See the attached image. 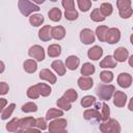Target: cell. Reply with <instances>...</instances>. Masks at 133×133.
Returning <instances> with one entry per match:
<instances>
[{
	"instance_id": "cell-1",
	"label": "cell",
	"mask_w": 133,
	"mask_h": 133,
	"mask_svg": "<svg viewBox=\"0 0 133 133\" xmlns=\"http://www.w3.org/2000/svg\"><path fill=\"white\" fill-rule=\"evenodd\" d=\"M19 9L25 17L29 16L32 11H38L39 7L37 5H34L29 0H19Z\"/></svg>"
},
{
	"instance_id": "cell-2",
	"label": "cell",
	"mask_w": 133,
	"mask_h": 133,
	"mask_svg": "<svg viewBox=\"0 0 133 133\" xmlns=\"http://www.w3.org/2000/svg\"><path fill=\"white\" fill-rule=\"evenodd\" d=\"M113 91H114V86L113 85L99 84V86L97 88V94L102 100H109L111 98Z\"/></svg>"
},
{
	"instance_id": "cell-3",
	"label": "cell",
	"mask_w": 133,
	"mask_h": 133,
	"mask_svg": "<svg viewBox=\"0 0 133 133\" xmlns=\"http://www.w3.org/2000/svg\"><path fill=\"white\" fill-rule=\"evenodd\" d=\"M131 1L130 0H117V6L119 8V15L122 18L127 19L131 16L132 9L130 7Z\"/></svg>"
},
{
	"instance_id": "cell-4",
	"label": "cell",
	"mask_w": 133,
	"mask_h": 133,
	"mask_svg": "<svg viewBox=\"0 0 133 133\" xmlns=\"http://www.w3.org/2000/svg\"><path fill=\"white\" fill-rule=\"evenodd\" d=\"M100 130L102 132H119L121 128L118 126V123L114 119H110L108 123L102 124L100 126Z\"/></svg>"
},
{
	"instance_id": "cell-5",
	"label": "cell",
	"mask_w": 133,
	"mask_h": 133,
	"mask_svg": "<svg viewBox=\"0 0 133 133\" xmlns=\"http://www.w3.org/2000/svg\"><path fill=\"white\" fill-rule=\"evenodd\" d=\"M29 55H30L31 57L35 58V59L38 60V61H42V60H44V58H45L44 49H43L41 46H37V45H35V46H33V47H31V48L29 49Z\"/></svg>"
},
{
	"instance_id": "cell-6",
	"label": "cell",
	"mask_w": 133,
	"mask_h": 133,
	"mask_svg": "<svg viewBox=\"0 0 133 133\" xmlns=\"http://www.w3.org/2000/svg\"><path fill=\"white\" fill-rule=\"evenodd\" d=\"M119 37H121V33L117 28L108 29V32L106 35V42H108L109 44H115L119 41Z\"/></svg>"
},
{
	"instance_id": "cell-7",
	"label": "cell",
	"mask_w": 133,
	"mask_h": 133,
	"mask_svg": "<svg viewBox=\"0 0 133 133\" xmlns=\"http://www.w3.org/2000/svg\"><path fill=\"white\" fill-rule=\"evenodd\" d=\"M80 37H81L82 43L85 45H88L95 42V35L90 29H83L80 33Z\"/></svg>"
},
{
	"instance_id": "cell-8",
	"label": "cell",
	"mask_w": 133,
	"mask_h": 133,
	"mask_svg": "<svg viewBox=\"0 0 133 133\" xmlns=\"http://www.w3.org/2000/svg\"><path fill=\"white\" fill-rule=\"evenodd\" d=\"M66 126V121L64 119H56L52 123H50L49 130L52 132H57V131H64V127Z\"/></svg>"
},
{
	"instance_id": "cell-9",
	"label": "cell",
	"mask_w": 133,
	"mask_h": 133,
	"mask_svg": "<svg viewBox=\"0 0 133 133\" xmlns=\"http://www.w3.org/2000/svg\"><path fill=\"white\" fill-rule=\"evenodd\" d=\"M117 82L122 87H129L132 83V77L127 73H122L117 78Z\"/></svg>"
},
{
	"instance_id": "cell-10",
	"label": "cell",
	"mask_w": 133,
	"mask_h": 133,
	"mask_svg": "<svg viewBox=\"0 0 133 133\" xmlns=\"http://www.w3.org/2000/svg\"><path fill=\"white\" fill-rule=\"evenodd\" d=\"M84 118L87 119V121L94 119V121L98 122V121H100L102 118V116H101L100 112L97 109H88V110H86L84 112Z\"/></svg>"
},
{
	"instance_id": "cell-11",
	"label": "cell",
	"mask_w": 133,
	"mask_h": 133,
	"mask_svg": "<svg viewBox=\"0 0 133 133\" xmlns=\"http://www.w3.org/2000/svg\"><path fill=\"white\" fill-rule=\"evenodd\" d=\"M78 85L81 89H89L91 86H92V79L89 78L88 76H85V77H81L78 79Z\"/></svg>"
},
{
	"instance_id": "cell-12",
	"label": "cell",
	"mask_w": 133,
	"mask_h": 133,
	"mask_svg": "<svg viewBox=\"0 0 133 133\" xmlns=\"http://www.w3.org/2000/svg\"><path fill=\"white\" fill-rule=\"evenodd\" d=\"M126 100H127L126 94H124V92H122V91H116L115 95H114L113 103H114V105L117 106V107H123V106H125Z\"/></svg>"
},
{
	"instance_id": "cell-13",
	"label": "cell",
	"mask_w": 133,
	"mask_h": 133,
	"mask_svg": "<svg viewBox=\"0 0 133 133\" xmlns=\"http://www.w3.org/2000/svg\"><path fill=\"white\" fill-rule=\"evenodd\" d=\"M88 57L90 58V59H92V60H98L101 56H102V54H103V50H102V48H100V47H98V46H95V47H92L91 49H89L88 50Z\"/></svg>"
},
{
	"instance_id": "cell-14",
	"label": "cell",
	"mask_w": 133,
	"mask_h": 133,
	"mask_svg": "<svg viewBox=\"0 0 133 133\" xmlns=\"http://www.w3.org/2000/svg\"><path fill=\"white\" fill-rule=\"evenodd\" d=\"M35 123H36V121H35L34 118H32V117H26V118L20 119V122H19V125H20V127H21V130H20V131L22 132V131L28 129V127H33V126H35Z\"/></svg>"
},
{
	"instance_id": "cell-15",
	"label": "cell",
	"mask_w": 133,
	"mask_h": 133,
	"mask_svg": "<svg viewBox=\"0 0 133 133\" xmlns=\"http://www.w3.org/2000/svg\"><path fill=\"white\" fill-rule=\"evenodd\" d=\"M114 57L116 61H125L128 57V50L125 48H118L114 51Z\"/></svg>"
},
{
	"instance_id": "cell-16",
	"label": "cell",
	"mask_w": 133,
	"mask_h": 133,
	"mask_svg": "<svg viewBox=\"0 0 133 133\" xmlns=\"http://www.w3.org/2000/svg\"><path fill=\"white\" fill-rule=\"evenodd\" d=\"M50 29H51V27H50L49 25H47V26H44V27L39 30L38 36H39V38H41L42 41L47 42V41H49V39L52 37V34H50Z\"/></svg>"
},
{
	"instance_id": "cell-17",
	"label": "cell",
	"mask_w": 133,
	"mask_h": 133,
	"mask_svg": "<svg viewBox=\"0 0 133 133\" xmlns=\"http://www.w3.org/2000/svg\"><path fill=\"white\" fill-rule=\"evenodd\" d=\"M52 37H54L55 39H61L64 37L65 35V31H64V28L61 27V26H56V27H53L52 28Z\"/></svg>"
},
{
	"instance_id": "cell-18",
	"label": "cell",
	"mask_w": 133,
	"mask_h": 133,
	"mask_svg": "<svg viewBox=\"0 0 133 133\" xmlns=\"http://www.w3.org/2000/svg\"><path fill=\"white\" fill-rule=\"evenodd\" d=\"M39 78L44 79V80H47L50 83H55V81H56L55 76L49 70H42L41 73H39Z\"/></svg>"
},
{
	"instance_id": "cell-19",
	"label": "cell",
	"mask_w": 133,
	"mask_h": 133,
	"mask_svg": "<svg viewBox=\"0 0 133 133\" xmlns=\"http://www.w3.org/2000/svg\"><path fill=\"white\" fill-rule=\"evenodd\" d=\"M65 63H66V68H68V69L74 71V70L77 69V66H78V64H79V58H78L77 56L72 55V56H70V57L66 58V62H65Z\"/></svg>"
},
{
	"instance_id": "cell-20",
	"label": "cell",
	"mask_w": 133,
	"mask_h": 133,
	"mask_svg": "<svg viewBox=\"0 0 133 133\" xmlns=\"http://www.w3.org/2000/svg\"><path fill=\"white\" fill-rule=\"evenodd\" d=\"M51 66L53 68L54 71H56L58 73V75H60V76L64 75L65 68H64V65H63V63H62L61 60H55V61H53L52 64H51Z\"/></svg>"
},
{
	"instance_id": "cell-21",
	"label": "cell",
	"mask_w": 133,
	"mask_h": 133,
	"mask_svg": "<svg viewBox=\"0 0 133 133\" xmlns=\"http://www.w3.org/2000/svg\"><path fill=\"white\" fill-rule=\"evenodd\" d=\"M35 86H36L39 95H42L44 97H47V96H49L51 94V88L47 84H45V83H38Z\"/></svg>"
},
{
	"instance_id": "cell-22",
	"label": "cell",
	"mask_w": 133,
	"mask_h": 133,
	"mask_svg": "<svg viewBox=\"0 0 133 133\" xmlns=\"http://www.w3.org/2000/svg\"><path fill=\"white\" fill-rule=\"evenodd\" d=\"M107 32H108V27H106V26H100L97 28V31H96V33L101 42H106Z\"/></svg>"
},
{
	"instance_id": "cell-23",
	"label": "cell",
	"mask_w": 133,
	"mask_h": 133,
	"mask_svg": "<svg viewBox=\"0 0 133 133\" xmlns=\"http://www.w3.org/2000/svg\"><path fill=\"white\" fill-rule=\"evenodd\" d=\"M115 65H116V61L110 55L107 56V57H105V59L100 63V66L101 68H114Z\"/></svg>"
},
{
	"instance_id": "cell-24",
	"label": "cell",
	"mask_w": 133,
	"mask_h": 133,
	"mask_svg": "<svg viewBox=\"0 0 133 133\" xmlns=\"http://www.w3.org/2000/svg\"><path fill=\"white\" fill-rule=\"evenodd\" d=\"M36 68H37L36 62H35L34 60H32V59H28V60H26V61L24 62V70H25L26 72H28V73H33V72H35Z\"/></svg>"
},
{
	"instance_id": "cell-25",
	"label": "cell",
	"mask_w": 133,
	"mask_h": 133,
	"mask_svg": "<svg viewBox=\"0 0 133 133\" xmlns=\"http://www.w3.org/2000/svg\"><path fill=\"white\" fill-rule=\"evenodd\" d=\"M48 15H49V18H50L52 21H54V22L59 21L60 18H61V11H60L57 7L52 8V9L48 12Z\"/></svg>"
},
{
	"instance_id": "cell-26",
	"label": "cell",
	"mask_w": 133,
	"mask_h": 133,
	"mask_svg": "<svg viewBox=\"0 0 133 133\" xmlns=\"http://www.w3.org/2000/svg\"><path fill=\"white\" fill-rule=\"evenodd\" d=\"M61 52V48L59 45H51L49 46L48 48V54L51 56V57H56L60 54Z\"/></svg>"
},
{
	"instance_id": "cell-27",
	"label": "cell",
	"mask_w": 133,
	"mask_h": 133,
	"mask_svg": "<svg viewBox=\"0 0 133 133\" xmlns=\"http://www.w3.org/2000/svg\"><path fill=\"white\" fill-rule=\"evenodd\" d=\"M15 106H16V105L12 103V104L8 105L5 109L1 110V119H6V118H8V117L11 115V113H12V111H14V109H15Z\"/></svg>"
},
{
	"instance_id": "cell-28",
	"label": "cell",
	"mask_w": 133,
	"mask_h": 133,
	"mask_svg": "<svg viewBox=\"0 0 133 133\" xmlns=\"http://www.w3.org/2000/svg\"><path fill=\"white\" fill-rule=\"evenodd\" d=\"M90 18H91V20H94V21H96V22L104 21V19H105V17H104L103 14L101 12L100 8H95V9L92 10L91 15H90Z\"/></svg>"
},
{
	"instance_id": "cell-29",
	"label": "cell",
	"mask_w": 133,
	"mask_h": 133,
	"mask_svg": "<svg viewBox=\"0 0 133 133\" xmlns=\"http://www.w3.org/2000/svg\"><path fill=\"white\" fill-rule=\"evenodd\" d=\"M94 72H95V66H94L92 64L88 63V62L84 63L83 66H82V69H81V73H82L83 75H85V76H89V75H91Z\"/></svg>"
},
{
	"instance_id": "cell-30",
	"label": "cell",
	"mask_w": 133,
	"mask_h": 133,
	"mask_svg": "<svg viewBox=\"0 0 133 133\" xmlns=\"http://www.w3.org/2000/svg\"><path fill=\"white\" fill-rule=\"evenodd\" d=\"M29 21H30L31 25H33V26H39L44 22V17L42 15H33L30 17Z\"/></svg>"
},
{
	"instance_id": "cell-31",
	"label": "cell",
	"mask_w": 133,
	"mask_h": 133,
	"mask_svg": "<svg viewBox=\"0 0 133 133\" xmlns=\"http://www.w3.org/2000/svg\"><path fill=\"white\" fill-rule=\"evenodd\" d=\"M100 10L104 17H107V16L111 15V12H112V5L109 3H103L100 7Z\"/></svg>"
},
{
	"instance_id": "cell-32",
	"label": "cell",
	"mask_w": 133,
	"mask_h": 133,
	"mask_svg": "<svg viewBox=\"0 0 133 133\" xmlns=\"http://www.w3.org/2000/svg\"><path fill=\"white\" fill-rule=\"evenodd\" d=\"M100 78L103 82L105 83H108V82H111L112 79H113V74L111 72H108V71H103L101 74H100Z\"/></svg>"
},
{
	"instance_id": "cell-33",
	"label": "cell",
	"mask_w": 133,
	"mask_h": 133,
	"mask_svg": "<svg viewBox=\"0 0 133 133\" xmlns=\"http://www.w3.org/2000/svg\"><path fill=\"white\" fill-rule=\"evenodd\" d=\"M57 105H58L60 108L64 109V110H70V108H71V103H70V101H69L65 97L60 98V99L57 101Z\"/></svg>"
},
{
	"instance_id": "cell-34",
	"label": "cell",
	"mask_w": 133,
	"mask_h": 133,
	"mask_svg": "<svg viewBox=\"0 0 133 133\" xmlns=\"http://www.w3.org/2000/svg\"><path fill=\"white\" fill-rule=\"evenodd\" d=\"M62 115V111L61 110H58V109H50L48 112H47V115H46V118L47 119H52V118H55L57 116H61Z\"/></svg>"
},
{
	"instance_id": "cell-35",
	"label": "cell",
	"mask_w": 133,
	"mask_h": 133,
	"mask_svg": "<svg viewBox=\"0 0 133 133\" xmlns=\"http://www.w3.org/2000/svg\"><path fill=\"white\" fill-rule=\"evenodd\" d=\"M19 122H20V119H18V118H14V119H11V121L7 124L6 129H7L8 131H10V132H15V131H17V130H18V127H20Z\"/></svg>"
},
{
	"instance_id": "cell-36",
	"label": "cell",
	"mask_w": 133,
	"mask_h": 133,
	"mask_svg": "<svg viewBox=\"0 0 133 133\" xmlns=\"http://www.w3.org/2000/svg\"><path fill=\"white\" fill-rule=\"evenodd\" d=\"M64 97H65L70 102H74V101H76L78 95H77V92H76L75 89H68V90L64 92Z\"/></svg>"
},
{
	"instance_id": "cell-37",
	"label": "cell",
	"mask_w": 133,
	"mask_h": 133,
	"mask_svg": "<svg viewBox=\"0 0 133 133\" xmlns=\"http://www.w3.org/2000/svg\"><path fill=\"white\" fill-rule=\"evenodd\" d=\"M95 97H92V96H86V97H84V98H82V100H81V105L83 106V107H89L91 104H94L95 103Z\"/></svg>"
},
{
	"instance_id": "cell-38",
	"label": "cell",
	"mask_w": 133,
	"mask_h": 133,
	"mask_svg": "<svg viewBox=\"0 0 133 133\" xmlns=\"http://www.w3.org/2000/svg\"><path fill=\"white\" fill-rule=\"evenodd\" d=\"M36 110H37V106L34 103H26L22 106V111L24 112H32Z\"/></svg>"
},
{
	"instance_id": "cell-39",
	"label": "cell",
	"mask_w": 133,
	"mask_h": 133,
	"mask_svg": "<svg viewBox=\"0 0 133 133\" xmlns=\"http://www.w3.org/2000/svg\"><path fill=\"white\" fill-rule=\"evenodd\" d=\"M90 1L89 0H78V5H79V8L82 10V11H87L90 7Z\"/></svg>"
},
{
	"instance_id": "cell-40",
	"label": "cell",
	"mask_w": 133,
	"mask_h": 133,
	"mask_svg": "<svg viewBox=\"0 0 133 133\" xmlns=\"http://www.w3.org/2000/svg\"><path fill=\"white\" fill-rule=\"evenodd\" d=\"M102 114H101V116H102V119L103 121H106V119H108L109 118V114H110V110H109V107H108V105L106 104V103H102Z\"/></svg>"
},
{
	"instance_id": "cell-41",
	"label": "cell",
	"mask_w": 133,
	"mask_h": 133,
	"mask_svg": "<svg viewBox=\"0 0 133 133\" xmlns=\"http://www.w3.org/2000/svg\"><path fill=\"white\" fill-rule=\"evenodd\" d=\"M65 18L70 21H73V20H76L78 18V12L75 10V9H69V10H65Z\"/></svg>"
},
{
	"instance_id": "cell-42",
	"label": "cell",
	"mask_w": 133,
	"mask_h": 133,
	"mask_svg": "<svg viewBox=\"0 0 133 133\" xmlns=\"http://www.w3.org/2000/svg\"><path fill=\"white\" fill-rule=\"evenodd\" d=\"M62 6L65 8V10L75 9L74 8V0H62Z\"/></svg>"
},
{
	"instance_id": "cell-43",
	"label": "cell",
	"mask_w": 133,
	"mask_h": 133,
	"mask_svg": "<svg viewBox=\"0 0 133 133\" xmlns=\"http://www.w3.org/2000/svg\"><path fill=\"white\" fill-rule=\"evenodd\" d=\"M35 126H37L39 129H42V130H45L46 128H47V126H46V122H45V119H43V118H37L36 119V123H35Z\"/></svg>"
},
{
	"instance_id": "cell-44",
	"label": "cell",
	"mask_w": 133,
	"mask_h": 133,
	"mask_svg": "<svg viewBox=\"0 0 133 133\" xmlns=\"http://www.w3.org/2000/svg\"><path fill=\"white\" fill-rule=\"evenodd\" d=\"M8 89H9L8 85L5 82H1V84H0V94L1 95H5L8 91Z\"/></svg>"
},
{
	"instance_id": "cell-45",
	"label": "cell",
	"mask_w": 133,
	"mask_h": 133,
	"mask_svg": "<svg viewBox=\"0 0 133 133\" xmlns=\"http://www.w3.org/2000/svg\"><path fill=\"white\" fill-rule=\"evenodd\" d=\"M0 101H1L0 108H1V110H3V109H4V105L6 104V100H5V99H0Z\"/></svg>"
},
{
	"instance_id": "cell-46",
	"label": "cell",
	"mask_w": 133,
	"mask_h": 133,
	"mask_svg": "<svg viewBox=\"0 0 133 133\" xmlns=\"http://www.w3.org/2000/svg\"><path fill=\"white\" fill-rule=\"evenodd\" d=\"M129 110L133 111V98L131 99V101H130V103H129Z\"/></svg>"
},
{
	"instance_id": "cell-47",
	"label": "cell",
	"mask_w": 133,
	"mask_h": 133,
	"mask_svg": "<svg viewBox=\"0 0 133 133\" xmlns=\"http://www.w3.org/2000/svg\"><path fill=\"white\" fill-rule=\"evenodd\" d=\"M129 64H130L131 66H133V55L129 58Z\"/></svg>"
},
{
	"instance_id": "cell-48",
	"label": "cell",
	"mask_w": 133,
	"mask_h": 133,
	"mask_svg": "<svg viewBox=\"0 0 133 133\" xmlns=\"http://www.w3.org/2000/svg\"><path fill=\"white\" fill-rule=\"evenodd\" d=\"M34 2H36V3H43L45 0H33Z\"/></svg>"
},
{
	"instance_id": "cell-49",
	"label": "cell",
	"mask_w": 133,
	"mask_h": 133,
	"mask_svg": "<svg viewBox=\"0 0 133 133\" xmlns=\"http://www.w3.org/2000/svg\"><path fill=\"white\" fill-rule=\"evenodd\" d=\"M130 41H131V43H132V44H133V34H132V35H131V37H130Z\"/></svg>"
},
{
	"instance_id": "cell-50",
	"label": "cell",
	"mask_w": 133,
	"mask_h": 133,
	"mask_svg": "<svg viewBox=\"0 0 133 133\" xmlns=\"http://www.w3.org/2000/svg\"><path fill=\"white\" fill-rule=\"evenodd\" d=\"M51 1H56V0H51Z\"/></svg>"
},
{
	"instance_id": "cell-51",
	"label": "cell",
	"mask_w": 133,
	"mask_h": 133,
	"mask_svg": "<svg viewBox=\"0 0 133 133\" xmlns=\"http://www.w3.org/2000/svg\"><path fill=\"white\" fill-rule=\"evenodd\" d=\"M95 1H96V0H95Z\"/></svg>"
}]
</instances>
